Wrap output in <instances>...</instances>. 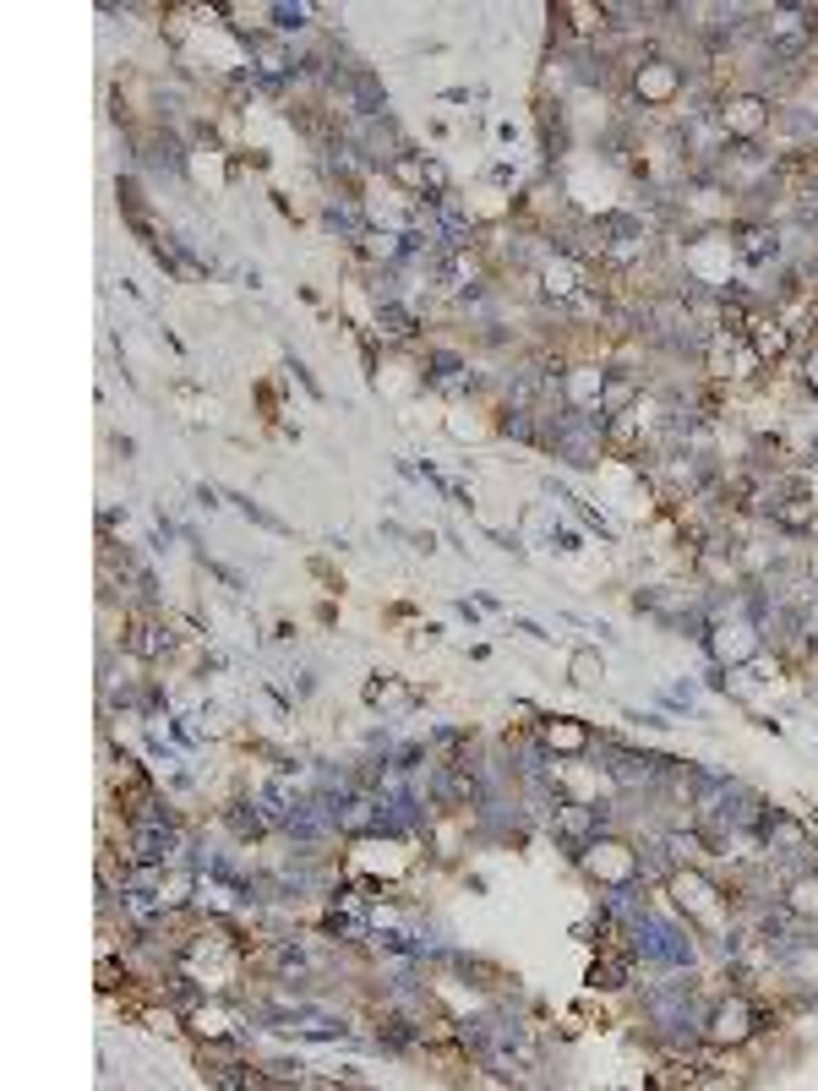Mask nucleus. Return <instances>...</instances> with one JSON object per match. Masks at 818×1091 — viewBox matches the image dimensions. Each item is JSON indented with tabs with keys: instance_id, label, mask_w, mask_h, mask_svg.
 Returning <instances> with one entry per match:
<instances>
[{
	"instance_id": "f257e3e1",
	"label": "nucleus",
	"mask_w": 818,
	"mask_h": 1091,
	"mask_svg": "<svg viewBox=\"0 0 818 1091\" xmlns=\"http://www.w3.org/2000/svg\"><path fill=\"white\" fill-rule=\"evenodd\" d=\"M584 863H590V873H600V879H611V884H633V879H639V857H633L628 846H617V841H590V846H584Z\"/></svg>"
},
{
	"instance_id": "f03ea898",
	"label": "nucleus",
	"mask_w": 818,
	"mask_h": 1091,
	"mask_svg": "<svg viewBox=\"0 0 818 1091\" xmlns=\"http://www.w3.org/2000/svg\"><path fill=\"white\" fill-rule=\"evenodd\" d=\"M709 649H715V660H726V666H747V660L758 655V633H753V622H715Z\"/></svg>"
},
{
	"instance_id": "7ed1b4c3",
	"label": "nucleus",
	"mask_w": 818,
	"mask_h": 1091,
	"mask_svg": "<svg viewBox=\"0 0 818 1091\" xmlns=\"http://www.w3.org/2000/svg\"><path fill=\"white\" fill-rule=\"evenodd\" d=\"M175 852H181V835L164 819H148V825L132 830V857L137 863H175Z\"/></svg>"
},
{
	"instance_id": "20e7f679",
	"label": "nucleus",
	"mask_w": 818,
	"mask_h": 1091,
	"mask_svg": "<svg viewBox=\"0 0 818 1091\" xmlns=\"http://www.w3.org/2000/svg\"><path fill=\"white\" fill-rule=\"evenodd\" d=\"M720 126H726V137H758L769 126V104L764 99H731Z\"/></svg>"
},
{
	"instance_id": "39448f33",
	"label": "nucleus",
	"mask_w": 818,
	"mask_h": 1091,
	"mask_svg": "<svg viewBox=\"0 0 818 1091\" xmlns=\"http://www.w3.org/2000/svg\"><path fill=\"white\" fill-rule=\"evenodd\" d=\"M709 1037H715V1042H747V1037H753V1009H747L742 999L720 1004V1009L709 1015Z\"/></svg>"
},
{
	"instance_id": "423d86ee",
	"label": "nucleus",
	"mask_w": 818,
	"mask_h": 1091,
	"mask_svg": "<svg viewBox=\"0 0 818 1091\" xmlns=\"http://www.w3.org/2000/svg\"><path fill=\"white\" fill-rule=\"evenodd\" d=\"M677 88H682V72H677L671 61H649V66L639 72V94H644L649 104H671Z\"/></svg>"
},
{
	"instance_id": "0eeeda50",
	"label": "nucleus",
	"mask_w": 818,
	"mask_h": 1091,
	"mask_svg": "<svg viewBox=\"0 0 818 1091\" xmlns=\"http://www.w3.org/2000/svg\"><path fill=\"white\" fill-rule=\"evenodd\" d=\"M671 890H677V901H682V906H693L698 917H709V912H715V890H709L698 873H671Z\"/></svg>"
},
{
	"instance_id": "6e6552de",
	"label": "nucleus",
	"mask_w": 818,
	"mask_h": 1091,
	"mask_svg": "<svg viewBox=\"0 0 818 1091\" xmlns=\"http://www.w3.org/2000/svg\"><path fill=\"white\" fill-rule=\"evenodd\" d=\"M546 748H557V754H584L590 748V732L579 720H557V726H546Z\"/></svg>"
},
{
	"instance_id": "1a4fd4ad",
	"label": "nucleus",
	"mask_w": 818,
	"mask_h": 1091,
	"mask_svg": "<svg viewBox=\"0 0 818 1091\" xmlns=\"http://www.w3.org/2000/svg\"><path fill=\"white\" fill-rule=\"evenodd\" d=\"M546 289H551V295H573V289H579V268H573V262H551V268H546Z\"/></svg>"
},
{
	"instance_id": "9d476101",
	"label": "nucleus",
	"mask_w": 818,
	"mask_h": 1091,
	"mask_svg": "<svg viewBox=\"0 0 818 1091\" xmlns=\"http://www.w3.org/2000/svg\"><path fill=\"white\" fill-rule=\"evenodd\" d=\"M813 906H818V879H802L791 890V912H813Z\"/></svg>"
},
{
	"instance_id": "9b49d317",
	"label": "nucleus",
	"mask_w": 818,
	"mask_h": 1091,
	"mask_svg": "<svg viewBox=\"0 0 818 1091\" xmlns=\"http://www.w3.org/2000/svg\"><path fill=\"white\" fill-rule=\"evenodd\" d=\"M595 671H600V660H595L590 649H584V655H573V682H584V687H590V682H595Z\"/></svg>"
},
{
	"instance_id": "f8f14e48",
	"label": "nucleus",
	"mask_w": 818,
	"mask_h": 1091,
	"mask_svg": "<svg viewBox=\"0 0 818 1091\" xmlns=\"http://www.w3.org/2000/svg\"><path fill=\"white\" fill-rule=\"evenodd\" d=\"M758 349H764V355H780V349H785V333H780V327H758Z\"/></svg>"
},
{
	"instance_id": "ddd939ff",
	"label": "nucleus",
	"mask_w": 818,
	"mask_h": 1091,
	"mask_svg": "<svg viewBox=\"0 0 818 1091\" xmlns=\"http://www.w3.org/2000/svg\"><path fill=\"white\" fill-rule=\"evenodd\" d=\"M807 383H813V388H818V349H813V355H807Z\"/></svg>"
},
{
	"instance_id": "4468645a",
	"label": "nucleus",
	"mask_w": 818,
	"mask_h": 1091,
	"mask_svg": "<svg viewBox=\"0 0 818 1091\" xmlns=\"http://www.w3.org/2000/svg\"><path fill=\"white\" fill-rule=\"evenodd\" d=\"M813 573H818V562H813Z\"/></svg>"
}]
</instances>
